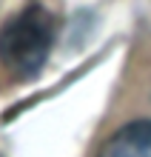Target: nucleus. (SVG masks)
<instances>
[{
    "label": "nucleus",
    "instance_id": "obj_1",
    "mask_svg": "<svg viewBox=\"0 0 151 157\" xmlns=\"http://www.w3.org/2000/svg\"><path fill=\"white\" fill-rule=\"evenodd\" d=\"M57 17L46 6H26L0 29V60L17 77H34L49 57Z\"/></svg>",
    "mask_w": 151,
    "mask_h": 157
},
{
    "label": "nucleus",
    "instance_id": "obj_2",
    "mask_svg": "<svg viewBox=\"0 0 151 157\" xmlns=\"http://www.w3.org/2000/svg\"><path fill=\"white\" fill-rule=\"evenodd\" d=\"M97 157H151V120L123 126L103 143Z\"/></svg>",
    "mask_w": 151,
    "mask_h": 157
}]
</instances>
